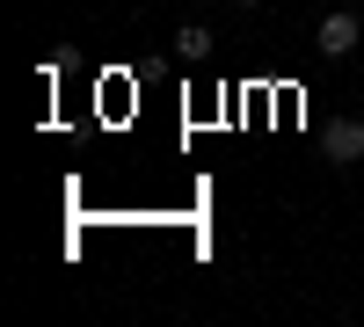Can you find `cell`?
Returning <instances> with one entry per match:
<instances>
[{"instance_id": "1", "label": "cell", "mask_w": 364, "mask_h": 327, "mask_svg": "<svg viewBox=\"0 0 364 327\" xmlns=\"http://www.w3.org/2000/svg\"><path fill=\"white\" fill-rule=\"evenodd\" d=\"M357 29H364V15H357V8L321 15V29H314V51H321V58H343V51H357Z\"/></svg>"}, {"instance_id": "2", "label": "cell", "mask_w": 364, "mask_h": 327, "mask_svg": "<svg viewBox=\"0 0 364 327\" xmlns=\"http://www.w3.org/2000/svg\"><path fill=\"white\" fill-rule=\"evenodd\" d=\"M321 145H328V160H336V167H357V160H364V124H357V116H336V124L321 131Z\"/></svg>"}, {"instance_id": "3", "label": "cell", "mask_w": 364, "mask_h": 327, "mask_svg": "<svg viewBox=\"0 0 364 327\" xmlns=\"http://www.w3.org/2000/svg\"><path fill=\"white\" fill-rule=\"evenodd\" d=\"M175 51H182V58H211V29H204V22H182V29H175Z\"/></svg>"}, {"instance_id": "4", "label": "cell", "mask_w": 364, "mask_h": 327, "mask_svg": "<svg viewBox=\"0 0 364 327\" xmlns=\"http://www.w3.org/2000/svg\"><path fill=\"white\" fill-rule=\"evenodd\" d=\"M240 8H262V0H240Z\"/></svg>"}, {"instance_id": "5", "label": "cell", "mask_w": 364, "mask_h": 327, "mask_svg": "<svg viewBox=\"0 0 364 327\" xmlns=\"http://www.w3.org/2000/svg\"><path fill=\"white\" fill-rule=\"evenodd\" d=\"M357 15H364V0H357Z\"/></svg>"}]
</instances>
